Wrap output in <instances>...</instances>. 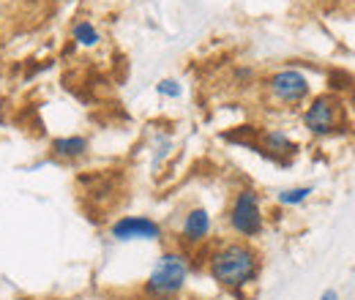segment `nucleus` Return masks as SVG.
<instances>
[{
	"label": "nucleus",
	"instance_id": "obj_1",
	"mask_svg": "<svg viewBox=\"0 0 355 300\" xmlns=\"http://www.w3.org/2000/svg\"><path fill=\"white\" fill-rule=\"evenodd\" d=\"M208 276L227 292H243L249 284L257 281L263 257L260 252L249 243V240H227L219 243L211 254H208Z\"/></svg>",
	"mask_w": 355,
	"mask_h": 300
},
{
	"label": "nucleus",
	"instance_id": "obj_2",
	"mask_svg": "<svg viewBox=\"0 0 355 300\" xmlns=\"http://www.w3.org/2000/svg\"><path fill=\"white\" fill-rule=\"evenodd\" d=\"M191 273V262L180 249H167L153 262L148 281H145V295L153 300H173L186 287Z\"/></svg>",
	"mask_w": 355,
	"mask_h": 300
},
{
	"label": "nucleus",
	"instance_id": "obj_3",
	"mask_svg": "<svg viewBox=\"0 0 355 300\" xmlns=\"http://www.w3.org/2000/svg\"><path fill=\"white\" fill-rule=\"evenodd\" d=\"M227 229L238 238V240H254L266 232V213H263V197L257 188L246 186L238 188L227 205Z\"/></svg>",
	"mask_w": 355,
	"mask_h": 300
},
{
	"label": "nucleus",
	"instance_id": "obj_4",
	"mask_svg": "<svg viewBox=\"0 0 355 300\" xmlns=\"http://www.w3.org/2000/svg\"><path fill=\"white\" fill-rule=\"evenodd\" d=\"M263 87H266L268 101L282 109L304 107L311 98V80L301 69H279L270 77H266Z\"/></svg>",
	"mask_w": 355,
	"mask_h": 300
},
{
	"label": "nucleus",
	"instance_id": "obj_5",
	"mask_svg": "<svg viewBox=\"0 0 355 300\" xmlns=\"http://www.w3.org/2000/svg\"><path fill=\"white\" fill-rule=\"evenodd\" d=\"M342 121H345V109H342V101L334 93H320V96L309 98L306 109L301 112L304 129L309 131L311 136H317V139L334 136L336 131L342 129Z\"/></svg>",
	"mask_w": 355,
	"mask_h": 300
},
{
	"label": "nucleus",
	"instance_id": "obj_6",
	"mask_svg": "<svg viewBox=\"0 0 355 300\" xmlns=\"http://www.w3.org/2000/svg\"><path fill=\"white\" fill-rule=\"evenodd\" d=\"M110 238L115 243H159L164 238V227L150 215H121L112 221Z\"/></svg>",
	"mask_w": 355,
	"mask_h": 300
},
{
	"label": "nucleus",
	"instance_id": "obj_7",
	"mask_svg": "<svg viewBox=\"0 0 355 300\" xmlns=\"http://www.w3.org/2000/svg\"><path fill=\"white\" fill-rule=\"evenodd\" d=\"M214 232V215L208 208L202 205H191L183 218H180V227H178V243L183 249H197L202 243H208Z\"/></svg>",
	"mask_w": 355,
	"mask_h": 300
},
{
	"label": "nucleus",
	"instance_id": "obj_8",
	"mask_svg": "<svg viewBox=\"0 0 355 300\" xmlns=\"http://www.w3.org/2000/svg\"><path fill=\"white\" fill-rule=\"evenodd\" d=\"M49 150H52V156L60 159V161H80V159L88 156L90 142H88V136H83V134L55 136V139L49 142Z\"/></svg>",
	"mask_w": 355,
	"mask_h": 300
},
{
	"label": "nucleus",
	"instance_id": "obj_9",
	"mask_svg": "<svg viewBox=\"0 0 355 300\" xmlns=\"http://www.w3.org/2000/svg\"><path fill=\"white\" fill-rule=\"evenodd\" d=\"M257 150H263L270 159H287L295 153V142L290 139V134L282 129H266L260 134V145Z\"/></svg>",
	"mask_w": 355,
	"mask_h": 300
},
{
	"label": "nucleus",
	"instance_id": "obj_10",
	"mask_svg": "<svg viewBox=\"0 0 355 300\" xmlns=\"http://www.w3.org/2000/svg\"><path fill=\"white\" fill-rule=\"evenodd\" d=\"M71 42L77 44V46L93 49V46L101 44V33H98V28H96L90 19H77V22L71 25Z\"/></svg>",
	"mask_w": 355,
	"mask_h": 300
},
{
	"label": "nucleus",
	"instance_id": "obj_11",
	"mask_svg": "<svg viewBox=\"0 0 355 300\" xmlns=\"http://www.w3.org/2000/svg\"><path fill=\"white\" fill-rule=\"evenodd\" d=\"M311 194H314V186H290V188L276 191V202L282 208H298L309 200Z\"/></svg>",
	"mask_w": 355,
	"mask_h": 300
},
{
	"label": "nucleus",
	"instance_id": "obj_12",
	"mask_svg": "<svg viewBox=\"0 0 355 300\" xmlns=\"http://www.w3.org/2000/svg\"><path fill=\"white\" fill-rule=\"evenodd\" d=\"M156 93H159L162 98H180L183 87H180L178 80H162V82L156 85Z\"/></svg>",
	"mask_w": 355,
	"mask_h": 300
},
{
	"label": "nucleus",
	"instance_id": "obj_13",
	"mask_svg": "<svg viewBox=\"0 0 355 300\" xmlns=\"http://www.w3.org/2000/svg\"><path fill=\"white\" fill-rule=\"evenodd\" d=\"M320 300H339V292H336V290H325V292L320 295Z\"/></svg>",
	"mask_w": 355,
	"mask_h": 300
},
{
	"label": "nucleus",
	"instance_id": "obj_14",
	"mask_svg": "<svg viewBox=\"0 0 355 300\" xmlns=\"http://www.w3.org/2000/svg\"><path fill=\"white\" fill-rule=\"evenodd\" d=\"M14 300H31V298H14Z\"/></svg>",
	"mask_w": 355,
	"mask_h": 300
}]
</instances>
